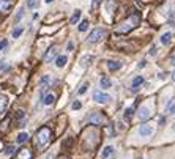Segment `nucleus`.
<instances>
[{"instance_id": "cd10ccee", "label": "nucleus", "mask_w": 175, "mask_h": 159, "mask_svg": "<svg viewBox=\"0 0 175 159\" xmlns=\"http://www.w3.org/2000/svg\"><path fill=\"white\" fill-rule=\"evenodd\" d=\"M82 107V104H81L79 101H76V102H73V109H74V110H77V109H81Z\"/></svg>"}, {"instance_id": "c85d7f7f", "label": "nucleus", "mask_w": 175, "mask_h": 159, "mask_svg": "<svg viewBox=\"0 0 175 159\" xmlns=\"http://www.w3.org/2000/svg\"><path fill=\"white\" fill-rule=\"evenodd\" d=\"M16 118L22 120V118H24V112H22V110H17V113H16Z\"/></svg>"}, {"instance_id": "bb28decb", "label": "nucleus", "mask_w": 175, "mask_h": 159, "mask_svg": "<svg viewBox=\"0 0 175 159\" xmlns=\"http://www.w3.org/2000/svg\"><path fill=\"white\" fill-rule=\"evenodd\" d=\"M14 153V146H7V150H5V154H13Z\"/></svg>"}, {"instance_id": "f8f14e48", "label": "nucleus", "mask_w": 175, "mask_h": 159, "mask_svg": "<svg viewBox=\"0 0 175 159\" xmlns=\"http://www.w3.org/2000/svg\"><path fill=\"white\" fill-rule=\"evenodd\" d=\"M114 153V146H106V148L103 150V154H101V158H107V156H110Z\"/></svg>"}, {"instance_id": "72a5a7b5", "label": "nucleus", "mask_w": 175, "mask_h": 159, "mask_svg": "<svg viewBox=\"0 0 175 159\" xmlns=\"http://www.w3.org/2000/svg\"><path fill=\"white\" fill-rule=\"evenodd\" d=\"M172 79H174V80H175V73H174V76H172Z\"/></svg>"}, {"instance_id": "423d86ee", "label": "nucleus", "mask_w": 175, "mask_h": 159, "mask_svg": "<svg viewBox=\"0 0 175 159\" xmlns=\"http://www.w3.org/2000/svg\"><path fill=\"white\" fill-rule=\"evenodd\" d=\"M150 115H151V112H150V109L148 107H145V106H142L141 109H139V112H137V117H139V120H148L150 118Z\"/></svg>"}, {"instance_id": "473e14b6", "label": "nucleus", "mask_w": 175, "mask_h": 159, "mask_svg": "<svg viewBox=\"0 0 175 159\" xmlns=\"http://www.w3.org/2000/svg\"><path fill=\"white\" fill-rule=\"evenodd\" d=\"M46 2H48V3H51V2H54V0H46Z\"/></svg>"}, {"instance_id": "2f4dec72", "label": "nucleus", "mask_w": 175, "mask_h": 159, "mask_svg": "<svg viewBox=\"0 0 175 159\" xmlns=\"http://www.w3.org/2000/svg\"><path fill=\"white\" fill-rule=\"evenodd\" d=\"M172 65H174V66H175V55H174V57H172Z\"/></svg>"}, {"instance_id": "9b49d317", "label": "nucleus", "mask_w": 175, "mask_h": 159, "mask_svg": "<svg viewBox=\"0 0 175 159\" xmlns=\"http://www.w3.org/2000/svg\"><path fill=\"white\" fill-rule=\"evenodd\" d=\"M66 61H68V58L65 57V55H60V57H57V61H55V65H57L58 68H63L66 65Z\"/></svg>"}, {"instance_id": "ddd939ff", "label": "nucleus", "mask_w": 175, "mask_h": 159, "mask_svg": "<svg viewBox=\"0 0 175 159\" xmlns=\"http://www.w3.org/2000/svg\"><path fill=\"white\" fill-rule=\"evenodd\" d=\"M54 55H55V48H54V46H52V48L48 51V54L44 55V61H49L52 57H54Z\"/></svg>"}, {"instance_id": "20e7f679", "label": "nucleus", "mask_w": 175, "mask_h": 159, "mask_svg": "<svg viewBox=\"0 0 175 159\" xmlns=\"http://www.w3.org/2000/svg\"><path fill=\"white\" fill-rule=\"evenodd\" d=\"M153 132H155L153 125H142L139 128V135L141 137H150V135H153Z\"/></svg>"}, {"instance_id": "6e6552de", "label": "nucleus", "mask_w": 175, "mask_h": 159, "mask_svg": "<svg viewBox=\"0 0 175 159\" xmlns=\"http://www.w3.org/2000/svg\"><path fill=\"white\" fill-rule=\"evenodd\" d=\"M100 85H101V88H110L112 82H110V79L107 77V76H103V77H101V80H100Z\"/></svg>"}, {"instance_id": "f03ea898", "label": "nucleus", "mask_w": 175, "mask_h": 159, "mask_svg": "<svg viewBox=\"0 0 175 159\" xmlns=\"http://www.w3.org/2000/svg\"><path fill=\"white\" fill-rule=\"evenodd\" d=\"M104 36H106V30H104V28H95V30L88 35L87 41H88V43H98V41H101Z\"/></svg>"}, {"instance_id": "2eb2a0df", "label": "nucleus", "mask_w": 175, "mask_h": 159, "mask_svg": "<svg viewBox=\"0 0 175 159\" xmlns=\"http://www.w3.org/2000/svg\"><path fill=\"white\" fill-rule=\"evenodd\" d=\"M170 40H172V35L169 33V32L161 36V43H162V44H169V43H170Z\"/></svg>"}, {"instance_id": "f257e3e1", "label": "nucleus", "mask_w": 175, "mask_h": 159, "mask_svg": "<svg viewBox=\"0 0 175 159\" xmlns=\"http://www.w3.org/2000/svg\"><path fill=\"white\" fill-rule=\"evenodd\" d=\"M51 137H52L51 129L46 128V126L41 128L36 132V146H46L49 142H51Z\"/></svg>"}, {"instance_id": "7c9ffc66", "label": "nucleus", "mask_w": 175, "mask_h": 159, "mask_svg": "<svg viewBox=\"0 0 175 159\" xmlns=\"http://www.w3.org/2000/svg\"><path fill=\"white\" fill-rule=\"evenodd\" d=\"M150 54H151V55H155V54H156V48H151V51H150Z\"/></svg>"}, {"instance_id": "39448f33", "label": "nucleus", "mask_w": 175, "mask_h": 159, "mask_svg": "<svg viewBox=\"0 0 175 159\" xmlns=\"http://www.w3.org/2000/svg\"><path fill=\"white\" fill-rule=\"evenodd\" d=\"M88 123H92V125H103L104 117L101 115V113H98V112H95V113H92V115L88 117Z\"/></svg>"}, {"instance_id": "aec40b11", "label": "nucleus", "mask_w": 175, "mask_h": 159, "mask_svg": "<svg viewBox=\"0 0 175 159\" xmlns=\"http://www.w3.org/2000/svg\"><path fill=\"white\" fill-rule=\"evenodd\" d=\"M52 102H54V95H48V96L44 98V104H46V106H51Z\"/></svg>"}, {"instance_id": "393cba45", "label": "nucleus", "mask_w": 175, "mask_h": 159, "mask_svg": "<svg viewBox=\"0 0 175 159\" xmlns=\"http://www.w3.org/2000/svg\"><path fill=\"white\" fill-rule=\"evenodd\" d=\"M131 115H133V107H128L126 110H125V117H126V118H129Z\"/></svg>"}, {"instance_id": "5701e85b", "label": "nucleus", "mask_w": 175, "mask_h": 159, "mask_svg": "<svg viewBox=\"0 0 175 159\" xmlns=\"http://www.w3.org/2000/svg\"><path fill=\"white\" fill-rule=\"evenodd\" d=\"M87 88H88V82H85V84H84L82 87L79 88V95H84V93L87 92Z\"/></svg>"}, {"instance_id": "7ed1b4c3", "label": "nucleus", "mask_w": 175, "mask_h": 159, "mask_svg": "<svg viewBox=\"0 0 175 159\" xmlns=\"http://www.w3.org/2000/svg\"><path fill=\"white\" fill-rule=\"evenodd\" d=\"M93 99H95L96 102H100V104H106V102L110 101V95L101 92V90H96V92L93 93Z\"/></svg>"}, {"instance_id": "0eeeda50", "label": "nucleus", "mask_w": 175, "mask_h": 159, "mask_svg": "<svg viewBox=\"0 0 175 159\" xmlns=\"http://www.w3.org/2000/svg\"><path fill=\"white\" fill-rule=\"evenodd\" d=\"M13 2L11 0H0V11H10Z\"/></svg>"}, {"instance_id": "a878e982", "label": "nucleus", "mask_w": 175, "mask_h": 159, "mask_svg": "<svg viewBox=\"0 0 175 159\" xmlns=\"http://www.w3.org/2000/svg\"><path fill=\"white\" fill-rule=\"evenodd\" d=\"M7 46H8V41L7 40H2V41H0V51H3Z\"/></svg>"}, {"instance_id": "b1692460", "label": "nucleus", "mask_w": 175, "mask_h": 159, "mask_svg": "<svg viewBox=\"0 0 175 159\" xmlns=\"http://www.w3.org/2000/svg\"><path fill=\"white\" fill-rule=\"evenodd\" d=\"M90 60H92V57H84L82 60H81V65H82V66L85 68L87 65H88V63H87V61H90Z\"/></svg>"}, {"instance_id": "6ab92c4d", "label": "nucleus", "mask_w": 175, "mask_h": 159, "mask_svg": "<svg viewBox=\"0 0 175 159\" xmlns=\"http://www.w3.org/2000/svg\"><path fill=\"white\" fill-rule=\"evenodd\" d=\"M87 28H88V22H87V20H82L79 24V32H85Z\"/></svg>"}, {"instance_id": "4468645a", "label": "nucleus", "mask_w": 175, "mask_h": 159, "mask_svg": "<svg viewBox=\"0 0 175 159\" xmlns=\"http://www.w3.org/2000/svg\"><path fill=\"white\" fill-rule=\"evenodd\" d=\"M27 139H28V134H27V132H21V134L17 135V143L27 142Z\"/></svg>"}, {"instance_id": "a211bd4d", "label": "nucleus", "mask_w": 175, "mask_h": 159, "mask_svg": "<svg viewBox=\"0 0 175 159\" xmlns=\"http://www.w3.org/2000/svg\"><path fill=\"white\" fill-rule=\"evenodd\" d=\"M22 32H24V28H22V27L14 28V30H13V38H19V36H21V33H22Z\"/></svg>"}, {"instance_id": "1a4fd4ad", "label": "nucleus", "mask_w": 175, "mask_h": 159, "mask_svg": "<svg viewBox=\"0 0 175 159\" xmlns=\"http://www.w3.org/2000/svg\"><path fill=\"white\" fill-rule=\"evenodd\" d=\"M107 68H109V71H117L122 68V63L120 61H107Z\"/></svg>"}, {"instance_id": "dca6fc26", "label": "nucleus", "mask_w": 175, "mask_h": 159, "mask_svg": "<svg viewBox=\"0 0 175 159\" xmlns=\"http://www.w3.org/2000/svg\"><path fill=\"white\" fill-rule=\"evenodd\" d=\"M79 19H81V11L77 10L74 14H73V17H71V20H69V22H71V24H76V22H77Z\"/></svg>"}, {"instance_id": "f3484780", "label": "nucleus", "mask_w": 175, "mask_h": 159, "mask_svg": "<svg viewBox=\"0 0 175 159\" xmlns=\"http://www.w3.org/2000/svg\"><path fill=\"white\" fill-rule=\"evenodd\" d=\"M22 16H24V8H19V11H17L16 17H14V24H16V22H19Z\"/></svg>"}, {"instance_id": "412c9836", "label": "nucleus", "mask_w": 175, "mask_h": 159, "mask_svg": "<svg viewBox=\"0 0 175 159\" xmlns=\"http://www.w3.org/2000/svg\"><path fill=\"white\" fill-rule=\"evenodd\" d=\"M27 7L32 8V10H33V8H36L38 7V0H28V2H27Z\"/></svg>"}, {"instance_id": "4be33fe9", "label": "nucleus", "mask_w": 175, "mask_h": 159, "mask_svg": "<svg viewBox=\"0 0 175 159\" xmlns=\"http://www.w3.org/2000/svg\"><path fill=\"white\" fill-rule=\"evenodd\" d=\"M167 112L170 113V115H172V113H175V102H170V104L167 106Z\"/></svg>"}, {"instance_id": "c756f323", "label": "nucleus", "mask_w": 175, "mask_h": 159, "mask_svg": "<svg viewBox=\"0 0 175 159\" xmlns=\"http://www.w3.org/2000/svg\"><path fill=\"white\" fill-rule=\"evenodd\" d=\"M73 48H74V46H73V43H68V51H73Z\"/></svg>"}, {"instance_id": "9d476101", "label": "nucleus", "mask_w": 175, "mask_h": 159, "mask_svg": "<svg viewBox=\"0 0 175 159\" xmlns=\"http://www.w3.org/2000/svg\"><path fill=\"white\" fill-rule=\"evenodd\" d=\"M142 84H144V77H142V76L134 77V79H133V90L136 92V88H137L139 85H142Z\"/></svg>"}]
</instances>
